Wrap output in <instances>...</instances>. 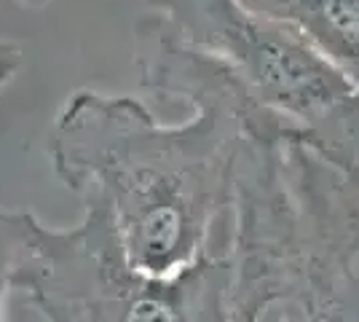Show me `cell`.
Listing matches in <instances>:
<instances>
[{
    "label": "cell",
    "mask_w": 359,
    "mask_h": 322,
    "mask_svg": "<svg viewBox=\"0 0 359 322\" xmlns=\"http://www.w3.org/2000/svg\"><path fill=\"white\" fill-rule=\"evenodd\" d=\"M166 126L135 97L81 89L48 132L46 156L81 204L107 215L126 261L166 279L228 247L231 169L241 116L225 102H196Z\"/></svg>",
    "instance_id": "6da1fadb"
},
{
    "label": "cell",
    "mask_w": 359,
    "mask_h": 322,
    "mask_svg": "<svg viewBox=\"0 0 359 322\" xmlns=\"http://www.w3.org/2000/svg\"><path fill=\"white\" fill-rule=\"evenodd\" d=\"M225 322H359V177L295 132H241Z\"/></svg>",
    "instance_id": "7a4b0ae2"
},
{
    "label": "cell",
    "mask_w": 359,
    "mask_h": 322,
    "mask_svg": "<svg viewBox=\"0 0 359 322\" xmlns=\"http://www.w3.org/2000/svg\"><path fill=\"white\" fill-rule=\"evenodd\" d=\"M169 30L239 86L252 132H298L359 177V89L295 30L239 0H145Z\"/></svg>",
    "instance_id": "3957f363"
},
{
    "label": "cell",
    "mask_w": 359,
    "mask_h": 322,
    "mask_svg": "<svg viewBox=\"0 0 359 322\" xmlns=\"http://www.w3.org/2000/svg\"><path fill=\"white\" fill-rule=\"evenodd\" d=\"M225 250L153 279L129 266L107 215L94 204H83V217L70 229L14 213L11 293L46 322H225Z\"/></svg>",
    "instance_id": "277c9868"
},
{
    "label": "cell",
    "mask_w": 359,
    "mask_h": 322,
    "mask_svg": "<svg viewBox=\"0 0 359 322\" xmlns=\"http://www.w3.org/2000/svg\"><path fill=\"white\" fill-rule=\"evenodd\" d=\"M295 30L359 89V0H239Z\"/></svg>",
    "instance_id": "5b68a950"
},
{
    "label": "cell",
    "mask_w": 359,
    "mask_h": 322,
    "mask_svg": "<svg viewBox=\"0 0 359 322\" xmlns=\"http://www.w3.org/2000/svg\"><path fill=\"white\" fill-rule=\"evenodd\" d=\"M11 261H14V213L0 210V322H8L6 301L11 293Z\"/></svg>",
    "instance_id": "8992f818"
},
{
    "label": "cell",
    "mask_w": 359,
    "mask_h": 322,
    "mask_svg": "<svg viewBox=\"0 0 359 322\" xmlns=\"http://www.w3.org/2000/svg\"><path fill=\"white\" fill-rule=\"evenodd\" d=\"M22 62H25L22 48L16 46L14 41L0 38V89L14 81V76L19 73V67H22Z\"/></svg>",
    "instance_id": "52a82bcc"
},
{
    "label": "cell",
    "mask_w": 359,
    "mask_h": 322,
    "mask_svg": "<svg viewBox=\"0 0 359 322\" xmlns=\"http://www.w3.org/2000/svg\"><path fill=\"white\" fill-rule=\"evenodd\" d=\"M25 3H46V0H25Z\"/></svg>",
    "instance_id": "ba28073f"
}]
</instances>
